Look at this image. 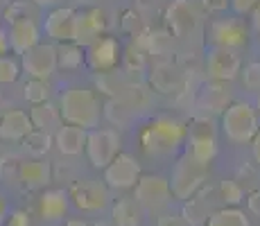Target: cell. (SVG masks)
I'll use <instances>...</instances> for the list:
<instances>
[{
    "instance_id": "1",
    "label": "cell",
    "mask_w": 260,
    "mask_h": 226,
    "mask_svg": "<svg viewBox=\"0 0 260 226\" xmlns=\"http://www.w3.org/2000/svg\"><path fill=\"white\" fill-rule=\"evenodd\" d=\"M59 113H61V120L66 124L79 127L84 132H93V129H98L104 107L100 104L98 95L93 90L73 86L63 90L61 98H59Z\"/></svg>"
},
{
    "instance_id": "2",
    "label": "cell",
    "mask_w": 260,
    "mask_h": 226,
    "mask_svg": "<svg viewBox=\"0 0 260 226\" xmlns=\"http://www.w3.org/2000/svg\"><path fill=\"white\" fill-rule=\"evenodd\" d=\"M186 138V127L177 118L158 115L141 132V145L147 154L154 156H166L172 154Z\"/></svg>"
},
{
    "instance_id": "3",
    "label": "cell",
    "mask_w": 260,
    "mask_h": 226,
    "mask_svg": "<svg viewBox=\"0 0 260 226\" xmlns=\"http://www.w3.org/2000/svg\"><path fill=\"white\" fill-rule=\"evenodd\" d=\"M222 132L231 143H251L258 134V111L249 102H231L222 113Z\"/></svg>"
},
{
    "instance_id": "4",
    "label": "cell",
    "mask_w": 260,
    "mask_h": 226,
    "mask_svg": "<svg viewBox=\"0 0 260 226\" xmlns=\"http://www.w3.org/2000/svg\"><path fill=\"white\" fill-rule=\"evenodd\" d=\"M208 179V165L199 163L192 156H181L172 168V179H170V188H172V197L177 199H192Z\"/></svg>"
},
{
    "instance_id": "5",
    "label": "cell",
    "mask_w": 260,
    "mask_h": 226,
    "mask_svg": "<svg viewBox=\"0 0 260 226\" xmlns=\"http://www.w3.org/2000/svg\"><path fill=\"white\" fill-rule=\"evenodd\" d=\"M188 156L208 165L217 156V129L208 115H199L188 127Z\"/></svg>"
},
{
    "instance_id": "6",
    "label": "cell",
    "mask_w": 260,
    "mask_h": 226,
    "mask_svg": "<svg viewBox=\"0 0 260 226\" xmlns=\"http://www.w3.org/2000/svg\"><path fill=\"white\" fill-rule=\"evenodd\" d=\"M120 152V136L113 129H93L86 138V156L93 168L107 170Z\"/></svg>"
},
{
    "instance_id": "7",
    "label": "cell",
    "mask_w": 260,
    "mask_h": 226,
    "mask_svg": "<svg viewBox=\"0 0 260 226\" xmlns=\"http://www.w3.org/2000/svg\"><path fill=\"white\" fill-rule=\"evenodd\" d=\"M134 199L147 210H163L172 199L170 181L161 174H143L134 188Z\"/></svg>"
},
{
    "instance_id": "8",
    "label": "cell",
    "mask_w": 260,
    "mask_h": 226,
    "mask_svg": "<svg viewBox=\"0 0 260 226\" xmlns=\"http://www.w3.org/2000/svg\"><path fill=\"white\" fill-rule=\"evenodd\" d=\"M21 68L29 75L32 79H41L46 82L48 77H52L54 70L59 68V59H57V48L52 43H39L32 50L21 57Z\"/></svg>"
},
{
    "instance_id": "9",
    "label": "cell",
    "mask_w": 260,
    "mask_h": 226,
    "mask_svg": "<svg viewBox=\"0 0 260 226\" xmlns=\"http://www.w3.org/2000/svg\"><path fill=\"white\" fill-rule=\"evenodd\" d=\"M247 39H249V29L240 18H215L208 25V41L215 48L236 50L247 45Z\"/></svg>"
},
{
    "instance_id": "10",
    "label": "cell",
    "mask_w": 260,
    "mask_h": 226,
    "mask_svg": "<svg viewBox=\"0 0 260 226\" xmlns=\"http://www.w3.org/2000/svg\"><path fill=\"white\" fill-rule=\"evenodd\" d=\"M71 199L79 210L86 213H98V210L107 208L111 197H109L107 183H100L93 179H82L71 185Z\"/></svg>"
},
{
    "instance_id": "11",
    "label": "cell",
    "mask_w": 260,
    "mask_h": 226,
    "mask_svg": "<svg viewBox=\"0 0 260 226\" xmlns=\"http://www.w3.org/2000/svg\"><path fill=\"white\" fill-rule=\"evenodd\" d=\"M166 21L174 37H190L202 25V12L192 0H174L166 12Z\"/></svg>"
},
{
    "instance_id": "12",
    "label": "cell",
    "mask_w": 260,
    "mask_h": 226,
    "mask_svg": "<svg viewBox=\"0 0 260 226\" xmlns=\"http://www.w3.org/2000/svg\"><path fill=\"white\" fill-rule=\"evenodd\" d=\"M141 165L132 154H118L116 160L104 170V183L107 188L113 190H129L136 188V183L141 181Z\"/></svg>"
},
{
    "instance_id": "13",
    "label": "cell",
    "mask_w": 260,
    "mask_h": 226,
    "mask_svg": "<svg viewBox=\"0 0 260 226\" xmlns=\"http://www.w3.org/2000/svg\"><path fill=\"white\" fill-rule=\"evenodd\" d=\"M104 29H107V21H104V14L98 7H91L86 12H77L73 43H77L79 48H91L95 41H100L104 37Z\"/></svg>"
},
{
    "instance_id": "14",
    "label": "cell",
    "mask_w": 260,
    "mask_h": 226,
    "mask_svg": "<svg viewBox=\"0 0 260 226\" xmlns=\"http://www.w3.org/2000/svg\"><path fill=\"white\" fill-rule=\"evenodd\" d=\"M240 68H242V61L236 50L213 48L206 57V73L213 82H231L240 75Z\"/></svg>"
},
{
    "instance_id": "15",
    "label": "cell",
    "mask_w": 260,
    "mask_h": 226,
    "mask_svg": "<svg viewBox=\"0 0 260 226\" xmlns=\"http://www.w3.org/2000/svg\"><path fill=\"white\" fill-rule=\"evenodd\" d=\"M75 16H77V12L73 7H54L43 21L46 37L59 43H73Z\"/></svg>"
},
{
    "instance_id": "16",
    "label": "cell",
    "mask_w": 260,
    "mask_h": 226,
    "mask_svg": "<svg viewBox=\"0 0 260 226\" xmlns=\"http://www.w3.org/2000/svg\"><path fill=\"white\" fill-rule=\"evenodd\" d=\"M86 59H88V63H91V68L98 70L100 75L111 73L120 61V43L113 37H102L100 41H95L91 48H88Z\"/></svg>"
},
{
    "instance_id": "17",
    "label": "cell",
    "mask_w": 260,
    "mask_h": 226,
    "mask_svg": "<svg viewBox=\"0 0 260 226\" xmlns=\"http://www.w3.org/2000/svg\"><path fill=\"white\" fill-rule=\"evenodd\" d=\"M149 84L158 93H177L186 86V73L177 63L161 61L149 70Z\"/></svg>"
},
{
    "instance_id": "18",
    "label": "cell",
    "mask_w": 260,
    "mask_h": 226,
    "mask_svg": "<svg viewBox=\"0 0 260 226\" xmlns=\"http://www.w3.org/2000/svg\"><path fill=\"white\" fill-rule=\"evenodd\" d=\"M34 132V124L29 120V113L21 111V109H9L0 115V138L9 140V143H18L25 140Z\"/></svg>"
},
{
    "instance_id": "19",
    "label": "cell",
    "mask_w": 260,
    "mask_h": 226,
    "mask_svg": "<svg viewBox=\"0 0 260 226\" xmlns=\"http://www.w3.org/2000/svg\"><path fill=\"white\" fill-rule=\"evenodd\" d=\"M7 39H9V48L23 57L27 50H32L34 45L41 43V29H39L37 21H18L9 25Z\"/></svg>"
},
{
    "instance_id": "20",
    "label": "cell",
    "mask_w": 260,
    "mask_h": 226,
    "mask_svg": "<svg viewBox=\"0 0 260 226\" xmlns=\"http://www.w3.org/2000/svg\"><path fill=\"white\" fill-rule=\"evenodd\" d=\"M18 181H21L27 190H41V188H46V185H50V181H52V168H50V163H46L43 158L23 160Z\"/></svg>"
},
{
    "instance_id": "21",
    "label": "cell",
    "mask_w": 260,
    "mask_h": 226,
    "mask_svg": "<svg viewBox=\"0 0 260 226\" xmlns=\"http://www.w3.org/2000/svg\"><path fill=\"white\" fill-rule=\"evenodd\" d=\"M86 138L88 132L84 129L73 127V124H61L59 132L54 134V145L63 156H77V154L86 152Z\"/></svg>"
},
{
    "instance_id": "22",
    "label": "cell",
    "mask_w": 260,
    "mask_h": 226,
    "mask_svg": "<svg viewBox=\"0 0 260 226\" xmlns=\"http://www.w3.org/2000/svg\"><path fill=\"white\" fill-rule=\"evenodd\" d=\"M68 213V195L63 190H46L39 199V215L43 222H59Z\"/></svg>"
},
{
    "instance_id": "23",
    "label": "cell",
    "mask_w": 260,
    "mask_h": 226,
    "mask_svg": "<svg viewBox=\"0 0 260 226\" xmlns=\"http://www.w3.org/2000/svg\"><path fill=\"white\" fill-rule=\"evenodd\" d=\"M197 104L206 113H224L229 109V104H231V95H229V90L219 82H213L199 90Z\"/></svg>"
},
{
    "instance_id": "24",
    "label": "cell",
    "mask_w": 260,
    "mask_h": 226,
    "mask_svg": "<svg viewBox=\"0 0 260 226\" xmlns=\"http://www.w3.org/2000/svg\"><path fill=\"white\" fill-rule=\"evenodd\" d=\"M29 120H32L34 129L46 134H52V132L57 134L59 127H61V113H59V109L52 102H43L32 107L29 109Z\"/></svg>"
},
{
    "instance_id": "25",
    "label": "cell",
    "mask_w": 260,
    "mask_h": 226,
    "mask_svg": "<svg viewBox=\"0 0 260 226\" xmlns=\"http://www.w3.org/2000/svg\"><path fill=\"white\" fill-rule=\"evenodd\" d=\"M143 206L134 197L118 199V204L113 206V222L118 226H138L143 217Z\"/></svg>"
},
{
    "instance_id": "26",
    "label": "cell",
    "mask_w": 260,
    "mask_h": 226,
    "mask_svg": "<svg viewBox=\"0 0 260 226\" xmlns=\"http://www.w3.org/2000/svg\"><path fill=\"white\" fill-rule=\"evenodd\" d=\"M204 226H251V222H249V217H247L244 210L226 206V208L213 210L211 217L206 219Z\"/></svg>"
},
{
    "instance_id": "27",
    "label": "cell",
    "mask_w": 260,
    "mask_h": 226,
    "mask_svg": "<svg viewBox=\"0 0 260 226\" xmlns=\"http://www.w3.org/2000/svg\"><path fill=\"white\" fill-rule=\"evenodd\" d=\"M52 140H54L52 134H46V132L34 129V132L23 140V147H25V152L32 154L34 158H43L50 152V147H52Z\"/></svg>"
},
{
    "instance_id": "28",
    "label": "cell",
    "mask_w": 260,
    "mask_h": 226,
    "mask_svg": "<svg viewBox=\"0 0 260 226\" xmlns=\"http://www.w3.org/2000/svg\"><path fill=\"white\" fill-rule=\"evenodd\" d=\"M57 59H59V68L75 70V68L82 66L84 52L77 43H59L57 45Z\"/></svg>"
},
{
    "instance_id": "29",
    "label": "cell",
    "mask_w": 260,
    "mask_h": 226,
    "mask_svg": "<svg viewBox=\"0 0 260 226\" xmlns=\"http://www.w3.org/2000/svg\"><path fill=\"white\" fill-rule=\"evenodd\" d=\"M104 115H107V118L111 120L113 124H118V127H124V124H129L132 109H129L120 98H111L107 104H104Z\"/></svg>"
},
{
    "instance_id": "30",
    "label": "cell",
    "mask_w": 260,
    "mask_h": 226,
    "mask_svg": "<svg viewBox=\"0 0 260 226\" xmlns=\"http://www.w3.org/2000/svg\"><path fill=\"white\" fill-rule=\"evenodd\" d=\"M37 5H32L29 0H23V3H14L7 7V12H5V21L9 25L12 23H18V21H34V14H37Z\"/></svg>"
},
{
    "instance_id": "31",
    "label": "cell",
    "mask_w": 260,
    "mask_h": 226,
    "mask_svg": "<svg viewBox=\"0 0 260 226\" xmlns=\"http://www.w3.org/2000/svg\"><path fill=\"white\" fill-rule=\"evenodd\" d=\"M183 217H186L188 224L199 226V224H206V219L211 217V213H208L206 204H204L202 199L192 197L186 202V206H183Z\"/></svg>"
},
{
    "instance_id": "32",
    "label": "cell",
    "mask_w": 260,
    "mask_h": 226,
    "mask_svg": "<svg viewBox=\"0 0 260 226\" xmlns=\"http://www.w3.org/2000/svg\"><path fill=\"white\" fill-rule=\"evenodd\" d=\"M25 100H27L29 104H43V102H48V95H50V88H48V84L46 82H41V79H29L27 84H25Z\"/></svg>"
},
{
    "instance_id": "33",
    "label": "cell",
    "mask_w": 260,
    "mask_h": 226,
    "mask_svg": "<svg viewBox=\"0 0 260 226\" xmlns=\"http://www.w3.org/2000/svg\"><path fill=\"white\" fill-rule=\"evenodd\" d=\"M219 195H222L224 204H229L231 208H236V206L244 199V190H242V185H240L238 181H233V179L222 181V183H219Z\"/></svg>"
},
{
    "instance_id": "34",
    "label": "cell",
    "mask_w": 260,
    "mask_h": 226,
    "mask_svg": "<svg viewBox=\"0 0 260 226\" xmlns=\"http://www.w3.org/2000/svg\"><path fill=\"white\" fill-rule=\"evenodd\" d=\"M21 75V63L14 57H0V84H14Z\"/></svg>"
},
{
    "instance_id": "35",
    "label": "cell",
    "mask_w": 260,
    "mask_h": 226,
    "mask_svg": "<svg viewBox=\"0 0 260 226\" xmlns=\"http://www.w3.org/2000/svg\"><path fill=\"white\" fill-rule=\"evenodd\" d=\"M242 79L249 90H260V63H249L242 73Z\"/></svg>"
},
{
    "instance_id": "36",
    "label": "cell",
    "mask_w": 260,
    "mask_h": 226,
    "mask_svg": "<svg viewBox=\"0 0 260 226\" xmlns=\"http://www.w3.org/2000/svg\"><path fill=\"white\" fill-rule=\"evenodd\" d=\"M124 66H127L129 70H134V68H138L141 70L145 66V57L141 54V50H136V48H129V52L124 54Z\"/></svg>"
},
{
    "instance_id": "37",
    "label": "cell",
    "mask_w": 260,
    "mask_h": 226,
    "mask_svg": "<svg viewBox=\"0 0 260 226\" xmlns=\"http://www.w3.org/2000/svg\"><path fill=\"white\" fill-rule=\"evenodd\" d=\"M258 3L260 0H231V9L242 16V14H251Z\"/></svg>"
},
{
    "instance_id": "38",
    "label": "cell",
    "mask_w": 260,
    "mask_h": 226,
    "mask_svg": "<svg viewBox=\"0 0 260 226\" xmlns=\"http://www.w3.org/2000/svg\"><path fill=\"white\" fill-rule=\"evenodd\" d=\"M202 7L208 9V12H226L231 7V0H202Z\"/></svg>"
},
{
    "instance_id": "39",
    "label": "cell",
    "mask_w": 260,
    "mask_h": 226,
    "mask_svg": "<svg viewBox=\"0 0 260 226\" xmlns=\"http://www.w3.org/2000/svg\"><path fill=\"white\" fill-rule=\"evenodd\" d=\"M7 226H29L27 213H23V210H16V213H12L7 217Z\"/></svg>"
},
{
    "instance_id": "40",
    "label": "cell",
    "mask_w": 260,
    "mask_h": 226,
    "mask_svg": "<svg viewBox=\"0 0 260 226\" xmlns=\"http://www.w3.org/2000/svg\"><path fill=\"white\" fill-rule=\"evenodd\" d=\"M247 206H249V213H253L256 217H260V190L251 192L247 197Z\"/></svg>"
},
{
    "instance_id": "41",
    "label": "cell",
    "mask_w": 260,
    "mask_h": 226,
    "mask_svg": "<svg viewBox=\"0 0 260 226\" xmlns=\"http://www.w3.org/2000/svg\"><path fill=\"white\" fill-rule=\"evenodd\" d=\"M7 210H9V204H7V197L3 195V190H0V226L7 222Z\"/></svg>"
},
{
    "instance_id": "42",
    "label": "cell",
    "mask_w": 260,
    "mask_h": 226,
    "mask_svg": "<svg viewBox=\"0 0 260 226\" xmlns=\"http://www.w3.org/2000/svg\"><path fill=\"white\" fill-rule=\"evenodd\" d=\"M158 226H181V219H179L177 215H163V217L158 219Z\"/></svg>"
},
{
    "instance_id": "43",
    "label": "cell",
    "mask_w": 260,
    "mask_h": 226,
    "mask_svg": "<svg viewBox=\"0 0 260 226\" xmlns=\"http://www.w3.org/2000/svg\"><path fill=\"white\" fill-rule=\"evenodd\" d=\"M251 152H253L256 163H260V129H258V134L253 136V140H251Z\"/></svg>"
},
{
    "instance_id": "44",
    "label": "cell",
    "mask_w": 260,
    "mask_h": 226,
    "mask_svg": "<svg viewBox=\"0 0 260 226\" xmlns=\"http://www.w3.org/2000/svg\"><path fill=\"white\" fill-rule=\"evenodd\" d=\"M32 5H37L39 9H46V7H57L61 0H29Z\"/></svg>"
},
{
    "instance_id": "45",
    "label": "cell",
    "mask_w": 260,
    "mask_h": 226,
    "mask_svg": "<svg viewBox=\"0 0 260 226\" xmlns=\"http://www.w3.org/2000/svg\"><path fill=\"white\" fill-rule=\"evenodd\" d=\"M251 25H253L256 32H260V3L253 7V12H251Z\"/></svg>"
},
{
    "instance_id": "46",
    "label": "cell",
    "mask_w": 260,
    "mask_h": 226,
    "mask_svg": "<svg viewBox=\"0 0 260 226\" xmlns=\"http://www.w3.org/2000/svg\"><path fill=\"white\" fill-rule=\"evenodd\" d=\"M7 50H9V39H7V34L0 29V57H5Z\"/></svg>"
},
{
    "instance_id": "47",
    "label": "cell",
    "mask_w": 260,
    "mask_h": 226,
    "mask_svg": "<svg viewBox=\"0 0 260 226\" xmlns=\"http://www.w3.org/2000/svg\"><path fill=\"white\" fill-rule=\"evenodd\" d=\"M75 3L84 5V7H93V5H98V3H100V0H75Z\"/></svg>"
},
{
    "instance_id": "48",
    "label": "cell",
    "mask_w": 260,
    "mask_h": 226,
    "mask_svg": "<svg viewBox=\"0 0 260 226\" xmlns=\"http://www.w3.org/2000/svg\"><path fill=\"white\" fill-rule=\"evenodd\" d=\"M256 109H258V113H260V95H258V107Z\"/></svg>"
}]
</instances>
